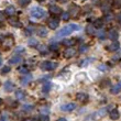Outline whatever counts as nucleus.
<instances>
[{"mask_svg": "<svg viewBox=\"0 0 121 121\" xmlns=\"http://www.w3.org/2000/svg\"><path fill=\"white\" fill-rule=\"evenodd\" d=\"M80 30V26L78 24H75V23H72L69 26H66L62 28L60 31H57L56 35H55V38L56 39H62L63 36H66V35H69L70 33H73L75 31H79Z\"/></svg>", "mask_w": 121, "mask_h": 121, "instance_id": "f257e3e1", "label": "nucleus"}, {"mask_svg": "<svg viewBox=\"0 0 121 121\" xmlns=\"http://www.w3.org/2000/svg\"><path fill=\"white\" fill-rule=\"evenodd\" d=\"M57 66H58V64L56 62H50V60H44L40 65L42 70H54Z\"/></svg>", "mask_w": 121, "mask_h": 121, "instance_id": "f03ea898", "label": "nucleus"}, {"mask_svg": "<svg viewBox=\"0 0 121 121\" xmlns=\"http://www.w3.org/2000/svg\"><path fill=\"white\" fill-rule=\"evenodd\" d=\"M31 17L34 19H42L45 17V11L40 7H35L31 10Z\"/></svg>", "mask_w": 121, "mask_h": 121, "instance_id": "7ed1b4c3", "label": "nucleus"}, {"mask_svg": "<svg viewBox=\"0 0 121 121\" xmlns=\"http://www.w3.org/2000/svg\"><path fill=\"white\" fill-rule=\"evenodd\" d=\"M13 43H14V40L11 36H6L1 42V45H2L3 50H9V48H12Z\"/></svg>", "mask_w": 121, "mask_h": 121, "instance_id": "20e7f679", "label": "nucleus"}, {"mask_svg": "<svg viewBox=\"0 0 121 121\" xmlns=\"http://www.w3.org/2000/svg\"><path fill=\"white\" fill-rule=\"evenodd\" d=\"M76 109V104L75 102H68V104H65V105L60 106V110L64 112H70Z\"/></svg>", "mask_w": 121, "mask_h": 121, "instance_id": "39448f33", "label": "nucleus"}, {"mask_svg": "<svg viewBox=\"0 0 121 121\" xmlns=\"http://www.w3.org/2000/svg\"><path fill=\"white\" fill-rule=\"evenodd\" d=\"M58 26H60V20L57 18H51V19H48V28H50L52 30H55L58 28Z\"/></svg>", "mask_w": 121, "mask_h": 121, "instance_id": "423d86ee", "label": "nucleus"}, {"mask_svg": "<svg viewBox=\"0 0 121 121\" xmlns=\"http://www.w3.org/2000/svg\"><path fill=\"white\" fill-rule=\"evenodd\" d=\"M76 99L80 102V104L85 105V104H87V102H88L89 97H88V95H87V94H85V92H78V94L76 95Z\"/></svg>", "mask_w": 121, "mask_h": 121, "instance_id": "0eeeda50", "label": "nucleus"}, {"mask_svg": "<svg viewBox=\"0 0 121 121\" xmlns=\"http://www.w3.org/2000/svg\"><path fill=\"white\" fill-rule=\"evenodd\" d=\"M9 24L12 28H22V23H21V21H20L18 18H12V17H10L9 19Z\"/></svg>", "mask_w": 121, "mask_h": 121, "instance_id": "6e6552de", "label": "nucleus"}, {"mask_svg": "<svg viewBox=\"0 0 121 121\" xmlns=\"http://www.w3.org/2000/svg\"><path fill=\"white\" fill-rule=\"evenodd\" d=\"M48 10H50V12L52 14H54V16H57V14H60L62 13V8L56 4H51V6L48 7Z\"/></svg>", "mask_w": 121, "mask_h": 121, "instance_id": "1a4fd4ad", "label": "nucleus"}, {"mask_svg": "<svg viewBox=\"0 0 121 121\" xmlns=\"http://www.w3.org/2000/svg\"><path fill=\"white\" fill-rule=\"evenodd\" d=\"M75 54H76V50H75L74 48H68L64 51V56H65L66 58L73 57V56H75Z\"/></svg>", "mask_w": 121, "mask_h": 121, "instance_id": "9d476101", "label": "nucleus"}, {"mask_svg": "<svg viewBox=\"0 0 121 121\" xmlns=\"http://www.w3.org/2000/svg\"><path fill=\"white\" fill-rule=\"evenodd\" d=\"M119 48H120L119 42L118 41H113L111 44H109L106 48H107L109 52H116V51H118V50H119Z\"/></svg>", "mask_w": 121, "mask_h": 121, "instance_id": "9b49d317", "label": "nucleus"}, {"mask_svg": "<svg viewBox=\"0 0 121 121\" xmlns=\"http://www.w3.org/2000/svg\"><path fill=\"white\" fill-rule=\"evenodd\" d=\"M108 39L109 40H111V41H117L118 40V38H119V33H118V31H116L115 29H112V30H110V31L108 32Z\"/></svg>", "mask_w": 121, "mask_h": 121, "instance_id": "f8f14e48", "label": "nucleus"}, {"mask_svg": "<svg viewBox=\"0 0 121 121\" xmlns=\"http://www.w3.org/2000/svg\"><path fill=\"white\" fill-rule=\"evenodd\" d=\"M22 60H23V57L21 55L16 54V55H13L12 57L9 58V63L10 64H19V63H21Z\"/></svg>", "mask_w": 121, "mask_h": 121, "instance_id": "ddd939ff", "label": "nucleus"}, {"mask_svg": "<svg viewBox=\"0 0 121 121\" xmlns=\"http://www.w3.org/2000/svg\"><path fill=\"white\" fill-rule=\"evenodd\" d=\"M36 34L39 36H41V38H45L48 35V30H46L45 26H39L38 30H36Z\"/></svg>", "mask_w": 121, "mask_h": 121, "instance_id": "4468645a", "label": "nucleus"}, {"mask_svg": "<svg viewBox=\"0 0 121 121\" xmlns=\"http://www.w3.org/2000/svg\"><path fill=\"white\" fill-rule=\"evenodd\" d=\"M4 14L8 17H12L16 14V8L13 6H9V7H7L6 10H4Z\"/></svg>", "mask_w": 121, "mask_h": 121, "instance_id": "2eb2a0df", "label": "nucleus"}, {"mask_svg": "<svg viewBox=\"0 0 121 121\" xmlns=\"http://www.w3.org/2000/svg\"><path fill=\"white\" fill-rule=\"evenodd\" d=\"M13 89H14V84L11 80H7L6 83H4V90L7 92H10V91H12Z\"/></svg>", "mask_w": 121, "mask_h": 121, "instance_id": "dca6fc26", "label": "nucleus"}, {"mask_svg": "<svg viewBox=\"0 0 121 121\" xmlns=\"http://www.w3.org/2000/svg\"><path fill=\"white\" fill-rule=\"evenodd\" d=\"M26 97V95L23 90H21V89L16 90V98L18 99V100H24Z\"/></svg>", "mask_w": 121, "mask_h": 121, "instance_id": "f3484780", "label": "nucleus"}, {"mask_svg": "<svg viewBox=\"0 0 121 121\" xmlns=\"http://www.w3.org/2000/svg\"><path fill=\"white\" fill-rule=\"evenodd\" d=\"M109 116H110V119H111V120H118L119 117H120V112L118 111V109H113V110L110 111Z\"/></svg>", "mask_w": 121, "mask_h": 121, "instance_id": "a211bd4d", "label": "nucleus"}, {"mask_svg": "<svg viewBox=\"0 0 121 121\" xmlns=\"http://www.w3.org/2000/svg\"><path fill=\"white\" fill-rule=\"evenodd\" d=\"M24 75H26V76L21 77V83H22L23 85H28L32 80V75L31 74H24Z\"/></svg>", "mask_w": 121, "mask_h": 121, "instance_id": "6ab92c4d", "label": "nucleus"}, {"mask_svg": "<svg viewBox=\"0 0 121 121\" xmlns=\"http://www.w3.org/2000/svg\"><path fill=\"white\" fill-rule=\"evenodd\" d=\"M120 91H121V82L118 83L117 85H115L113 87H111V89H110V92H111L112 95H117Z\"/></svg>", "mask_w": 121, "mask_h": 121, "instance_id": "aec40b11", "label": "nucleus"}, {"mask_svg": "<svg viewBox=\"0 0 121 121\" xmlns=\"http://www.w3.org/2000/svg\"><path fill=\"white\" fill-rule=\"evenodd\" d=\"M18 72L21 74H29L30 68L26 66V65H20V66L18 67Z\"/></svg>", "mask_w": 121, "mask_h": 121, "instance_id": "412c9836", "label": "nucleus"}, {"mask_svg": "<svg viewBox=\"0 0 121 121\" xmlns=\"http://www.w3.org/2000/svg\"><path fill=\"white\" fill-rule=\"evenodd\" d=\"M92 26H95V29H101L102 26H104V20L102 19H96L94 21V24Z\"/></svg>", "mask_w": 121, "mask_h": 121, "instance_id": "4be33fe9", "label": "nucleus"}, {"mask_svg": "<svg viewBox=\"0 0 121 121\" xmlns=\"http://www.w3.org/2000/svg\"><path fill=\"white\" fill-rule=\"evenodd\" d=\"M96 35H97V38H99L100 40H104V39L106 38V35H107V33H106L105 31H104V29H98V31L95 33Z\"/></svg>", "mask_w": 121, "mask_h": 121, "instance_id": "5701e85b", "label": "nucleus"}, {"mask_svg": "<svg viewBox=\"0 0 121 121\" xmlns=\"http://www.w3.org/2000/svg\"><path fill=\"white\" fill-rule=\"evenodd\" d=\"M48 48H50V51L52 52H57L60 50V44L54 42V43H51V44L48 45Z\"/></svg>", "mask_w": 121, "mask_h": 121, "instance_id": "b1692460", "label": "nucleus"}, {"mask_svg": "<svg viewBox=\"0 0 121 121\" xmlns=\"http://www.w3.org/2000/svg\"><path fill=\"white\" fill-rule=\"evenodd\" d=\"M60 19H63L64 21H68L70 19V13L68 11H65V12L60 13Z\"/></svg>", "mask_w": 121, "mask_h": 121, "instance_id": "393cba45", "label": "nucleus"}, {"mask_svg": "<svg viewBox=\"0 0 121 121\" xmlns=\"http://www.w3.org/2000/svg\"><path fill=\"white\" fill-rule=\"evenodd\" d=\"M86 33L89 35H95L96 31H95V26H88L86 28Z\"/></svg>", "mask_w": 121, "mask_h": 121, "instance_id": "a878e982", "label": "nucleus"}, {"mask_svg": "<svg viewBox=\"0 0 121 121\" xmlns=\"http://www.w3.org/2000/svg\"><path fill=\"white\" fill-rule=\"evenodd\" d=\"M9 72H11V68H10V66L6 65V66H3L2 68H1V70H0V74H1V75H7V74L9 73Z\"/></svg>", "mask_w": 121, "mask_h": 121, "instance_id": "bb28decb", "label": "nucleus"}, {"mask_svg": "<svg viewBox=\"0 0 121 121\" xmlns=\"http://www.w3.org/2000/svg\"><path fill=\"white\" fill-rule=\"evenodd\" d=\"M51 88H52V84L50 83V82H46V83L43 85V92H48Z\"/></svg>", "mask_w": 121, "mask_h": 121, "instance_id": "cd10ccee", "label": "nucleus"}, {"mask_svg": "<svg viewBox=\"0 0 121 121\" xmlns=\"http://www.w3.org/2000/svg\"><path fill=\"white\" fill-rule=\"evenodd\" d=\"M69 9H73V12H72V16L73 17H76L78 14V12H79V8L77 6H74V4L69 7Z\"/></svg>", "mask_w": 121, "mask_h": 121, "instance_id": "c85d7f7f", "label": "nucleus"}, {"mask_svg": "<svg viewBox=\"0 0 121 121\" xmlns=\"http://www.w3.org/2000/svg\"><path fill=\"white\" fill-rule=\"evenodd\" d=\"M33 109H34V107H33L32 105H24L22 107V110L24 112H31Z\"/></svg>", "mask_w": 121, "mask_h": 121, "instance_id": "c756f323", "label": "nucleus"}, {"mask_svg": "<svg viewBox=\"0 0 121 121\" xmlns=\"http://www.w3.org/2000/svg\"><path fill=\"white\" fill-rule=\"evenodd\" d=\"M75 42H76V40H64L63 43L68 48H72V45L75 44Z\"/></svg>", "mask_w": 121, "mask_h": 121, "instance_id": "7c9ffc66", "label": "nucleus"}, {"mask_svg": "<svg viewBox=\"0 0 121 121\" xmlns=\"http://www.w3.org/2000/svg\"><path fill=\"white\" fill-rule=\"evenodd\" d=\"M38 121H50V118H48V115H40L38 118Z\"/></svg>", "mask_w": 121, "mask_h": 121, "instance_id": "2f4dec72", "label": "nucleus"}, {"mask_svg": "<svg viewBox=\"0 0 121 121\" xmlns=\"http://www.w3.org/2000/svg\"><path fill=\"white\" fill-rule=\"evenodd\" d=\"M30 2H31V0H18V3H19V6H21V7L28 6Z\"/></svg>", "mask_w": 121, "mask_h": 121, "instance_id": "473e14b6", "label": "nucleus"}, {"mask_svg": "<svg viewBox=\"0 0 121 121\" xmlns=\"http://www.w3.org/2000/svg\"><path fill=\"white\" fill-rule=\"evenodd\" d=\"M38 50L41 52L42 54H45V53H46V51H48V48H45V45H43V44L38 45Z\"/></svg>", "mask_w": 121, "mask_h": 121, "instance_id": "72a5a7b5", "label": "nucleus"}, {"mask_svg": "<svg viewBox=\"0 0 121 121\" xmlns=\"http://www.w3.org/2000/svg\"><path fill=\"white\" fill-rule=\"evenodd\" d=\"M109 85H110V80L109 79H104L101 82V84H100V86H101L102 88H105V87L109 86Z\"/></svg>", "mask_w": 121, "mask_h": 121, "instance_id": "f704fd0d", "label": "nucleus"}, {"mask_svg": "<svg viewBox=\"0 0 121 121\" xmlns=\"http://www.w3.org/2000/svg\"><path fill=\"white\" fill-rule=\"evenodd\" d=\"M40 111H41L42 115H48V112H50V109L48 108V107H42L41 109H40Z\"/></svg>", "mask_w": 121, "mask_h": 121, "instance_id": "c9c22d12", "label": "nucleus"}, {"mask_svg": "<svg viewBox=\"0 0 121 121\" xmlns=\"http://www.w3.org/2000/svg\"><path fill=\"white\" fill-rule=\"evenodd\" d=\"M98 68H99L100 70H102V72H106V70L109 69V67L107 66V65H105V64H102V65H99Z\"/></svg>", "mask_w": 121, "mask_h": 121, "instance_id": "e433bc0d", "label": "nucleus"}, {"mask_svg": "<svg viewBox=\"0 0 121 121\" xmlns=\"http://www.w3.org/2000/svg\"><path fill=\"white\" fill-rule=\"evenodd\" d=\"M29 44L31 45V46H38V41H36V40H33V39H31V40H30L29 41Z\"/></svg>", "mask_w": 121, "mask_h": 121, "instance_id": "4c0bfd02", "label": "nucleus"}, {"mask_svg": "<svg viewBox=\"0 0 121 121\" xmlns=\"http://www.w3.org/2000/svg\"><path fill=\"white\" fill-rule=\"evenodd\" d=\"M113 4L117 8H121V0H113Z\"/></svg>", "mask_w": 121, "mask_h": 121, "instance_id": "58836bf2", "label": "nucleus"}, {"mask_svg": "<svg viewBox=\"0 0 121 121\" xmlns=\"http://www.w3.org/2000/svg\"><path fill=\"white\" fill-rule=\"evenodd\" d=\"M87 48H88V46H87V45H85V44H83V45H82V46L79 48V52H80V53H82V52H85Z\"/></svg>", "mask_w": 121, "mask_h": 121, "instance_id": "ea45409f", "label": "nucleus"}, {"mask_svg": "<svg viewBox=\"0 0 121 121\" xmlns=\"http://www.w3.org/2000/svg\"><path fill=\"white\" fill-rule=\"evenodd\" d=\"M116 19H117V21H118L119 23H121V12L119 13V14H117V17H116Z\"/></svg>", "mask_w": 121, "mask_h": 121, "instance_id": "a19ab883", "label": "nucleus"}, {"mask_svg": "<svg viewBox=\"0 0 121 121\" xmlns=\"http://www.w3.org/2000/svg\"><path fill=\"white\" fill-rule=\"evenodd\" d=\"M23 121H38V120L34 119V118H26V119H24Z\"/></svg>", "mask_w": 121, "mask_h": 121, "instance_id": "79ce46f5", "label": "nucleus"}, {"mask_svg": "<svg viewBox=\"0 0 121 121\" xmlns=\"http://www.w3.org/2000/svg\"><path fill=\"white\" fill-rule=\"evenodd\" d=\"M23 51H24V48H18L16 50V53H18V52H23Z\"/></svg>", "mask_w": 121, "mask_h": 121, "instance_id": "37998d69", "label": "nucleus"}, {"mask_svg": "<svg viewBox=\"0 0 121 121\" xmlns=\"http://www.w3.org/2000/svg\"><path fill=\"white\" fill-rule=\"evenodd\" d=\"M57 121H67V120H66L65 118H58V119H57Z\"/></svg>", "mask_w": 121, "mask_h": 121, "instance_id": "c03bdc74", "label": "nucleus"}, {"mask_svg": "<svg viewBox=\"0 0 121 121\" xmlns=\"http://www.w3.org/2000/svg\"><path fill=\"white\" fill-rule=\"evenodd\" d=\"M2 104H3V99H2V98H0V106L2 105Z\"/></svg>", "mask_w": 121, "mask_h": 121, "instance_id": "a18cd8bd", "label": "nucleus"}, {"mask_svg": "<svg viewBox=\"0 0 121 121\" xmlns=\"http://www.w3.org/2000/svg\"><path fill=\"white\" fill-rule=\"evenodd\" d=\"M38 1H40V2H44V1H46V0H38Z\"/></svg>", "mask_w": 121, "mask_h": 121, "instance_id": "49530a36", "label": "nucleus"}, {"mask_svg": "<svg viewBox=\"0 0 121 121\" xmlns=\"http://www.w3.org/2000/svg\"><path fill=\"white\" fill-rule=\"evenodd\" d=\"M1 63H2V60L0 58V66H1Z\"/></svg>", "mask_w": 121, "mask_h": 121, "instance_id": "de8ad7c7", "label": "nucleus"}]
</instances>
